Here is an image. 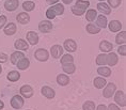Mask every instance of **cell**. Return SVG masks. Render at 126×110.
<instances>
[{"label": "cell", "instance_id": "cell-1", "mask_svg": "<svg viewBox=\"0 0 126 110\" xmlns=\"http://www.w3.org/2000/svg\"><path fill=\"white\" fill-rule=\"evenodd\" d=\"M89 5H90V2L88 0H77L75 5L72 7V12H73V14L77 15V16H81L82 14L86 13Z\"/></svg>", "mask_w": 126, "mask_h": 110}, {"label": "cell", "instance_id": "cell-2", "mask_svg": "<svg viewBox=\"0 0 126 110\" xmlns=\"http://www.w3.org/2000/svg\"><path fill=\"white\" fill-rule=\"evenodd\" d=\"M116 91V87L114 83L112 82H109L108 84L106 86L105 90H104V97H106V98H110V97H112V95L114 94V92Z\"/></svg>", "mask_w": 126, "mask_h": 110}, {"label": "cell", "instance_id": "cell-3", "mask_svg": "<svg viewBox=\"0 0 126 110\" xmlns=\"http://www.w3.org/2000/svg\"><path fill=\"white\" fill-rule=\"evenodd\" d=\"M34 57H35L39 61H47L48 60V58H49V53L48 51H47L46 49H43V48H41V49H37L35 53H34Z\"/></svg>", "mask_w": 126, "mask_h": 110}, {"label": "cell", "instance_id": "cell-4", "mask_svg": "<svg viewBox=\"0 0 126 110\" xmlns=\"http://www.w3.org/2000/svg\"><path fill=\"white\" fill-rule=\"evenodd\" d=\"M11 106L14 109H20L24 106V98L19 95H15L11 99Z\"/></svg>", "mask_w": 126, "mask_h": 110}, {"label": "cell", "instance_id": "cell-5", "mask_svg": "<svg viewBox=\"0 0 126 110\" xmlns=\"http://www.w3.org/2000/svg\"><path fill=\"white\" fill-rule=\"evenodd\" d=\"M115 93V96H114V100L115 103L118 104L119 106L121 107H125L126 105V98H125V94L123 91H116Z\"/></svg>", "mask_w": 126, "mask_h": 110}, {"label": "cell", "instance_id": "cell-6", "mask_svg": "<svg viewBox=\"0 0 126 110\" xmlns=\"http://www.w3.org/2000/svg\"><path fill=\"white\" fill-rule=\"evenodd\" d=\"M52 29V23L49 20H43L39 24V30L43 33H48Z\"/></svg>", "mask_w": 126, "mask_h": 110}, {"label": "cell", "instance_id": "cell-7", "mask_svg": "<svg viewBox=\"0 0 126 110\" xmlns=\"http://www.w3.org/2000/svg\"><path fill=\"white\" fill-rule=\"evenodd\" d=\"M20 94L23 95L25 98H30V97H32V95H33V89L31 88L30 86H23L20 88Z\"/></svg>", "mask_w": 126, "mask_h": 110}, {"label": "cell", "instance_id": "cell-8", "mask_svg": "<svg viewBox=\"0 0 126 110\" xmlns=\"http://www.w3.org/2000/svg\"><path fill=\"white\" fill-rule=\"evenodd\" d=\"M18 5H19V1L18 0H7L4 3V8H5V10L12 12V11L16 10L18 8Z\"/></svg>", "mask_w": 126, "mask_h": 110}, {"label": "cell", "instance_id": "cell-9", "mask_svg": "<svg viewBox=\"0 0 126 110\" xmlns=\"http://www.w3.org/2000/svg\"><path fill=\"white\" fill-rule=\"evenodd\" d=\"M50 53L55 59H58L61 57V55L63 53V47L60 45H53L50 48Z\"/></svg>", "mask_w": 126, "mask_h": 110}, {"label": "cell", "instance_id": "cell-10", "mask_svg": "<svg viewBox=\"0 0 126 110\" xmlns=\"http://www.w3.org/2000/svg\"><path fill=\"white\" fill-rule=\"evenodd\" d=\"M64 48L67 50L68 52H74L77 49V44L73 40H66L64 42Z\"/></svg>", "mask_w": 126, "mask_h": 110}, {"label": "cell", "instance_id": "cell-11", "mask_svg": "<svg viewBox=\"0 0 126 110\" xmlns=\"http://www.w3.org/2000/svg\"><path fill=\"white\" fill-rule=\"evenodd\" d=\"M27 40L31 45H36L39 43V35L37 33H35L34 31H29L27 33Z\"/></svg>", "mask_w": 126, "mask_h": 110}, {"label": "cell", "instance_id": "cell-12", "mask_svg": "<svg viewBox=\"0 0 126 110\" xmlns=\"http://www.w3.org/2000/svg\"><path fill=\"white\" fill-rule=\"evenodd\" d=\"M25 57V55L23 52L20 51V50H17V51H15V52H13L11 55V57H10V59H11V63L12 64H14V65H16V63L18 61L20 60L21 58H24Z\"/></svg>", "mask_w": 126, "mask_h": 110}, {"label": "cell", "instance_id": "cell-13", "mask_svg": "<svg viewBox=\"0 0 126 110\" xmlns=\"http://www.w3.org/2000/svg\"><path fill=\"white\" fill-rule=\"evenodd\" d=\"M16 19H17V21L19 24L26 25V24H28L30 21V16H29V14L25 13V12H21V13H19L16 16Z\"/></svg>", "mask_w": 126, "mask_h": 110}, {"label": "cell", "instance_id": "cell-14", "mask_svg": "<svg viewBox=\"0 0 126 110\" xmlns=\"http://www.w3.org/2000/svg\"><path fill=\"white\" fill-rule=\"evenodd\" d=\"M99 49L103 52H110L113 49V45L111 43H109L108 41H102L99 44Z\"/></svg>", "mask_w": 126, "mask_h": 110}, {"label": "cell", "instance_id": "cell-15", "mask_svg": "<svg viewBox=\"0 0 126 110\" xmlns=\"http://www.w3.org/2000/svg\"><path fill=\"white\" fill-rule=\"evenodd\" d=\"M29 65H30V61L28 60V59H27L26 57L21 58L20 60L16 63V66L18 67V70H21V71L27 70V68L29 67Z\"/></svg>", "mask_w": 126, "mask_h": 110}, {"label": "cell", "instance_id": "cell-16", "mask_svg": "<svg viewBox=\"0 0 126 110\" xmlns=\"http://www.w3.org/2000/svg\"><path fill=\"white\" fill-rule=\"evenodd\" d=\"M118 61H119L118 56H116L114 52L110 51L109 55H107V64H108L109 66H114V65L118 63Z\"/></svg>", "mask_w": 126, "mask_h": 110}, {"label": "cell", "instance_id": "cell-17", "mask_svg": "<svg viewBox=\"0 0 126 110\" xmlns=\"http://www.w3.org/2000/svg\"><path fill=\"white\" fill-rule=\"evenodd\" d=\"M97 10L103 14H110L111 13V9H110V7L107 3H105L104 1H100L99 3L97 4Z\"/></svg>", "mask_w": 126, "mask_h": 110}, {"label": "cell", "instance_id": "cell-18", "mask_svg": "<svg viewBox=\"0 0 126 110\" xmlns=\"http://www.w3.org/2000/svg\"><path fill=\"white\" fill-rule=\"evenodd\" d=\"M57 82L60 86H66V84L70 83V77L65 74H60L57 76Z\"/></svg>", "mask_w": 126, "mask_h": 110}, {"label": "cell", "instance_id": "cell-19", "mask_svg": "<svg viewBox=\"0 0 126 110\" xmlns=\"http://www.w3.org/2000/svg\"><path fill=\"white\" fill-rule=\"evenodd\" d=\"M42 94L45 97H47L48 99H51L55 97V91H53L50 87H43L42 88Z\"/></svg>", "mask_w": 126, "mask_h": 110}, {"label": "cell", "instance_id": "cell-20", "mask_svg": "<svg viewBox=\"0 0 126 110\" xmlns=\"http://www.w3.org/2000/svg\"><path fill=\"white\" fill-rule=\"evenodd\" d=\"M14 46L15 48H16L17 50H28V48H29V46H28L27 42L25 40H17L16 42L14 43Z\"/></svg>", "mask_w": 126, "mask_h": 110}, {"label": "cell", "instance_id": "cell-21", "mask_svg": "<svg viewBox=\"0 0 126 110\" xmlns=\"http://www.w3.org/2000/svg\"><path fill=\"white\" fill-rule=\"evenodd\" d=\"M122 28V24L119 20H111L109 23V29L111 32H118L121 30Z\"/></svg>", "mask_w": 126, "mask_h": 110}, {"label": "cell", "instance_id": "cell-22", "mask_svg": "<svg viewBox=\"0 0 126 110\" xmlns=\"http://www.w3.org/2000/svg\"><path fill=\"white\" fill-rule=\"evenodd\" d=\"M16 32V25L14 23H10L8 24L4 28V33L7 35H13V34Z\"/></svg>", "mask_w": 126, "mask_h": 110}, {"label": "cell", "instance_id": "cell-23", "mask_svg": "<svg viewBox=\"0 0 126 110\" xmlns=\"http://www.w3.org/2000/svg\"><path fill=\"white\" fill-rule=\"evenodd\" d=\"M96 17H97V12L94 10V9H90V10L87 11V13H86V18H87L88 21L92 23V21L95 20Z\"/></svg>", "mask_w": 126, "mask_h": 110}, {"label": "cell", "instance_id": "cell-24", "mask_svg": "<svg viewBox=\"0 0 126 110\" xmlns=\"http://www.w3.org/2000/svg\"><path fill=\"white\" fill-rule=\"evenodd\" d=\"M96 18H97V19H96V25L99 28H106L107 27V18H106L105 15L100 14Z\"/></svg>", "mask_w": 126, "mask_h": 110}, {"label": "cell", "instance_id": "cell-25", "mask_svg": "<svg viewBox=\"0 0 126 110\" xmlns=\"http://www.w3.org/2000/svg\"><path fill=\"white\" fill-rule=\"evenodd\" d=\"M107 84V81L105 80V78L103 77H96L94 79V87L97 88V89H102Z\"/></svg>", "mask_w": 126, "mask_h": 110}, {"label": "cell", "instance_id": "cell-26", "mask_svg": "<svg viewBox=\"0 0 126 110\" xmlns=\"http://www.w3.org/2000/svg\"><path fill=\"white\" fill-rule=\"evenodd\" d=\"M7 78L10 81H12V82H15V81H17L20 78V74L18 73L17 71H12V72H10V73L8 74Z\"/></svg>", "mask_w": 126, "mask_h": 110}, {"label": "cell", "instance_id": "cell-27", "mask_svg": "<svg viewBox=\"0 0 126 110\" xmlns=\"http://www.w3.org/2000/svg\"><path fill=\"white\" fill-rule=\"evenodd\" d=\"M62 70L66 74H73L75 72V70H76V67H75V65L73 63H67V64L62 65Z\"/></svg>", "mask_w": 126, "mask_h": 110}, {"label": "cell", "instance_id": "cell-28", "mask_svg": "<svg viewBox=\"0 0 126 110\" xmlns=\"http://www.w3.org/2000/svg\"><path fill=\"white\" fill-rule=\"evenodd\" d=\"M50 10L53 12V14L55 15H61L63 14V12H64V7H63L62 4H56V5H52L51 8H49Z\"/></svg>", "mask_w": 126, "mask_h": 110}, {"label": "cell", "instance_id": "cell-29", "mask_svg": "<svg viewBox=\"0 0 126 110\" xmlns=\"http://www.w3.org/2000/svg\"><path fill=\"white\" fill-rule=\"evenodd\" d=\"M87 31L91 34H97L100 31V28L95 24H89L87 26Z\"/></svg>", "mask_w": 126, "mask_h": 110}, {"label": "cell", "instance_id": "cell-30", "mask_svg": "<svg viewBox=\"0 0 126 110\" xmlns=\"http://www.w3.org/2000/svg\"><path fill=\"white\" fill-rule=\"evenodd\" d=\"M97 73H98L100 76H104V77H109L111 75V70L109 67H98L97 68Z\"/></svg>", "mask_w": 126, "mask_h": 110}, {"label": "cell", "instance_id": "cell-31", "mask_svg": "<svg viewBox=\"0 0 126 110\" xmlns=\"http://www.w3.org/2000/svg\"><path fill=\"white\" fill-rule=\"evenodd\" d=\"M115 42L119 44V45H122V44L126 43V31H122L121 33H119L115 37Z\"/></svg>", "mask_w": 126, "mask_h": 110}, {"label": "cell", "instance_id": "cell-32", "mask_svg": "<svg viewBox=\"0 0 126 110\" xmlns=\"http://www.w3.org/2000/svg\"><path fill=\"white\" fill-rule=\"evenodd\" d=\"M96 64L97 65H106L107 64V55L105 52L100 53L96 58Z\"/></svg>", "mask_w": 126, "mask_h": 110}, {"label": "cell", "instance_id": "cell-33", "mask_svg": "<svg viewBox=\"0 0 126 110\" xmlns=\"http://www.w3.org/2000/svg\"><path fill=\"white\" fill-rule=\"evenodd\" d=\"M23 8L25 11L29 12V11H33L34 8H35V3L32 1H25L23 3Z\"/></svg>", "mask_w": 126, "mask_h": 110}, {"label": "cell", "instance_id": "cell-34", "mask_svg": "<svg viewBox=\"0 0 126 110\" xmlns=\"http://www.w3.org/2000/svg\"><path fill=\"white\" fill-rule=\"evenodd\" d=\"M74 61V58L73 56H71L70 53H67V55H64L63 57L61 58V64H67V63H73Z\"/></svg>", "mask_w": 126, "mask_h": 110}, {"label": "cell", "instance_id": "cell-35", "mask_svg": "<svg viewBox=\"0 0 126 110\" xmlns=\"http://www.w3.org/2000/svg\"><path fill=\"white\" fill-rule=\"evenodd\" d=\"M83 110H95V104L93 102H86L83 104Z\"/></svg>", "mask_w": 126, "mask_h": 110}, {"label": "cell", "instance_id": "cell-36", "mask_svg": "<svg viewBox=\"0 0 126 110\" xmlns=\"http://www.w3.org/2000/svg\"><path fill=\"white\" fill-rule=\"evenodd\" d=\"M121 4V0H108V5L111 8H118Z\"/></svg>", "mask_w": 126, "mask_h": 110}, {"label": "cell", "instance_id": "cell-37", "mask_svg": "<svg viewBox=\"0 0 126 110\" xmlns=\"http://www.w3.org/2000/svg\"><path fill=\"white\" fill-rule=\"evenodd\" d=\"M118 51H119L120 55H122V56H126V46L124 45V44L120 45L119 49H118Z\"/></svg>", "mask_w": 126, "mask_h": 110}, {"label": "cell", "instance_id": "cell-38", "mask_svg": "<svg viewBox=\"0 0 126 110\" xmlns=\"http://www.w3.org/2000/svg\"><path fill=\"white\" fill-rule=\"evenodd\" d=\"M46 17L48 18V19H53V18L56 17V15L53 14V12L50 10V9H48V10L46 11Z\"/></svg>", "mask_w": 126, "mask_h": 110}, {"label": "cell", "instance_id": "cell-39", "mask_svg": "<svg viewBox=\"0 0 126 110\" xmlns=\"http://www.w3.org/2000/svg\"><path fill=\"white\" fill-rule=\"evenodd\" d=\"M5 23H7V17H5L4 15H1V16H0V29H2V28L4 27Z\"/></svg>", "mask_w": 126, "mask_h": 110}, {"label": "cell", "instance_id": "cell-40", "mask_svg": "<svg viewBox=\"0 0 126 110\" xmlns=\"http://www.w3.org/2000/svg\"><path fill=\"white\" fill-rule=\"evenodd\" d=\"M8 61V56L3 52H0V63H4Z\"/></svg>", "mask_w": 126, "mask_h": 110}, {"label": "cell", "instance_id": "cell-41", "mask_svg": "<svg viewBox=\"0 0 126 110\" xmlns=\"http://www.w3.org/2000/svg\"><path fill=\"white\" fill-rule=\"evenodd\" d=\"M108 110H121V109H120L115 104H110L109 107H108Z\"/></svg>", "mask_w": 126, "mask_h": 110}, {"label": "cell", "instance_id": "cell-42", "mask_svg": "<svg viewBox=\"0 0 126 110\" xmlns=\"http://www.w3.org/2000/svg\"><path fill=\"white\" fill-rule=\"evenodd\" d=\"M58 1L59 0H46V2L48 4H56V3H58Z\"/></svg>", "mask_w": 126, "mask_h": 110}, {"label": "cell", "instance_id": "cell-43", "mask_svg": "<svg viewBox=\"0 0 126 110\" xmlns=\"http://www.w3.org/2000/svg\"><path fill=\"white\" fill-rule=\"evenodd\" d=\"M96 110H108V108H107L105 105H99V106L96 108Z\"/></svg>", "mask_w": 126, "mask_h": 110}, {"label": "cell", "instance_id": "cell-44", "mask_svg": "<svg viewBox=\"0 0 126 110\" xmlns=\"http://www.w3.org/2000/svg\"><path fill=\"white\" fill-rule=\"evenodd\" d=\"M72 1H73V0H62V2H63L64 4H71Z\"/></svg>", "mask_w": 126, "mask_h": 110}, {"label": "cell", "instance_id": "cell-45", "mask_svg": "<svg viewBox=\"0 0 126 110\" xmlns=\"http://www.w3.org/2000/svg\"><path fill=\"white\" fill-rule=\"evenodd\" d=\"M4 107V104H3V102H2V100H0V110H1L2 108H3Z\"/></svg>", "mask_w": 126, "mask_h": 110}, {"label": "cell", "instance_id": "cell-46", "mask_svg": "<svg viewBox=\"0 0 126 110\" xmlns=\"http://www.w3.org/2000/svg\"><path fill=\"white\" fill-rule=\"evenodd\" d=\"M1 71H2V67H1V65H0V73H1Z\"/></svg>", "mask_w": 126, "mask_h": 110}, {"label": "cell", "instance_id": "cell-47", "mask_svg": "<svg viewBox=\"0 0 126 110\" xmlns=\"http://www.w3.org/2000/svg\"><path fill=\"white\" fill-rule=\"evenodd\" d=\"M99 1H105V0H99Z\"/></svg>", "mask_w": 126, "mask_h": 110}]
</instances>
